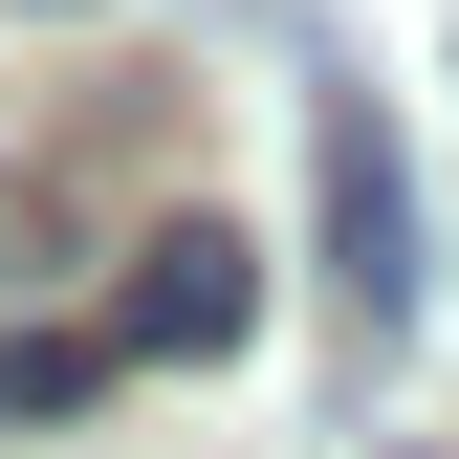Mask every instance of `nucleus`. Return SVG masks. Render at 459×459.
<instances>
[{
    "label": "nucleus",
    "instance_id": "nucleus-1",
    "mask_svg": "<svg viewBox=\"0 0 459 459\" xmlns=\"http://www.w3.org/2000/svg\"><path fill=\"white\" fill-rule=\"evenodd\" d=\"M109 351H153V372H219V351H263V241L241 219H153L132 241V307H109Z\"/></svg>",
    "mask_w": 459,
    "mask_h": 459
},
{
    "label": "nucleus",
    "instance_id": "nucleus-2",
    "mask_svg": "<svg viewBox=\"0 0 459 459\" xmlns=\"http://www.w3.org/2000/svg\"><path fill=\"white\" fill-rule=\"evenodd\" d=\"M328 284H351V351L416 328V176H394L372 109H328Z\"/></svg>",
    "mask_w": 459,
    "mask_h": 459
},
{
    "label": "nucleus",
    "instance_id": "nucleus-3",
    "mask_svg": "<svg viewBox=\"0 0 459 459\" xmlns=\"http://www.w3.org/2000/svg\"><path fill=\"white\" fill-rule=\"evenodd\" d=\"M109 394V328H0V416H88Z\"/></svg>",
    "mask_w": 459,
    "mask_h": 459
},
{
    "label": "nucleus",
    "instance_id": "nucleus-4",
    "mask_svg": "<svg viewBox=\"0 0 459 459\" xmlns=\"http://www.w3.org/2000/svg\"><path fill=\"white\" fill-rule=\"evenodd\" d=\"M22 22H66V0H22Z\"/></svg>",
    "mask_w": 459,
    "mask_h": 459
}]
</instances>
